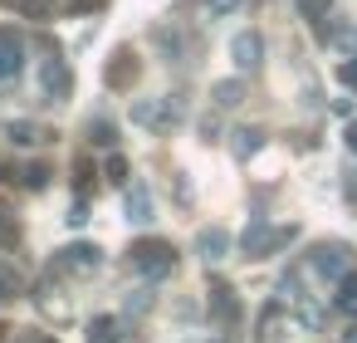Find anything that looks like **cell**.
<instances>
[{
    "label": "cell",
    "instance_id": "cell-29",
    "mask_svg": "<svg viewBox=\"0 0 357 343\" xmlns=\"http://www.w3.org/2000/svg\"><path fill=\"white\" fill-rule=\"evenodd\" d=\"M0 338H6V323H0Z\"/></svg>",
    "mask_w": 357,
    "mask_h": 343
},
{
    "label": "cell",
    "instance_id": "cell-10",
    "mask_svg": "<svg viewBox=\"0 0 357 343\" xmlns=\"http://www.w3.org/2000/svg\"><path fill=\"white\" fill-rule=\"evenodd\" d=\"M333 309H337L342 319H357V270H347V275L337 279V294H333Z\"/></svg>",
    "mask_w": 357,
    "mask_h": 343
},
{
    "label": "cell",
    "instance_id": "cell-26",
    "mask_svg": "<svg viewBox=\"0 0 357 343\" xmlns=\"http://www.w3.org/2000/svg\"><path fill=\"white\" fill-rule=\"evenodd\" d=\"M64 221H69V226H84V221H89V206H84V201H79V206H69V216H64Z\"/></svg>",
    "mask_w": 357,
    "mask_h": 343
},
{
    "label": "cell",
    "instance_id": "cell-28",
    "mask_svg": "<svg viewBox=\"0 0 357 343\" xmlns=\"http://www.w3.org/2000/svg\"><path fill=\"white\" fill-rule=\"evenodd\" d=\"M342 343H357V323H352V328H347V333H342Z\"/></svg>",
    "mask_w": 357,
    "mask_h": 343
},
{
    "label": "cell",
    "instance_id": "cell-7",
    "mask_svg": "<svg viewBox=\"0 0 357 343\" xmlns=\"http://www.w3.org/2000/svg\"><path fill=\"white\" fill-rule=\"evenodd\" d=\"M98 265H103V255H98V245H89V240H79V245L59 250V270H79V275H93Z\"/></svg>",
    "mask_w": 357,
    "mask_h": 343
},
{
    "label": "cell",
    "instance_id": "cell-12",
    "mask_svg": "<svg viewBox=\"0 0 357 343\" xmlns=\"http://www.w3.org/2000/svg\"><path fill=\"white\" fill-rule=\"evenodd\" d=\"M20 245V221L10 206H0V250H15Z\"/></svg>",
    "mask_w": 357,
    "mask_h": 343
},
{
    "label": "cell",
    "instance_id": "cell-9",
    "mask_svg": "<svg viewBox=\"0 0 357 343\" xmlns=\"http://www.w3.org/2000/svg\"><path fill=\"white\" fill-rule=\"evenodd\" d=\"M289 235H294V231H269L264 221H255V226H250V235H245V255H250V260H259V255H264V245H284Z\"/></svg>",
    "mask_w": 357,
    "mask_h": 343
},
{
    "label": "cell",
    "instance_id": "cell-3",
    "mask_svg": "<svg viewBox=\"0 0 357 343\" xmlns=\"http://www.w3.org/2000/svg\"><path fill=\"white\" fill-rule=\"evenodd\" d=\"M132 123L137 128H152V133H167L172 123H176V98H137L132 103Z\"/></svg>",
    "mask_w": 357,
    "mask_h": 343
},
{
    "label": "cell",
    "instance_id": "cell-11",
    "mask_svg": "<svg viewBox=\"0 0 357 343\" xmlns=\"http://www.w3.org/2000/svg\"><path fill=\"white\" fill-rule=\"evenodd\" d=\"M89 343H123V323L108 319V314H98V319L89 323Z\"/></svg>",
    "mask_w": 357,
    "mask_h": 343
},
{
    "label": "cell",
    "instance_id": "cell-14",
    "mask_svg": "<svg viewBox=\"0 0 357 343\" xmlns=\"http://www.w3.org/2000/svg\"><path fill=\"white\" fill-rule=\"evenodd\" d=\"M196 250H201L206 260H220V255L230 250V240H225L220 231H201V240H196Z\"/></svg>",
    "mask_w": 357,
    "mask_h": 343
},
{
    "label": "cell",
    "instance_id": "cell-18",
    "mask_svg": "<svg viewBox=\"0 0 357 343\" xmlns=\"http://www.w3.org/2000/svg\"><path fill=\"white\" fill-rule=\"evenodd\" d=\"M15 6H20L25 15H40V20H50V15H54V0H15Z\"/></svg>",
    "mask_w": 357,
    "mask_h": 343
},
{
    "label": "cell",
    "instance_id": "cell-22",
    "mask_svg": "<svg viewBox=\"0 0 357 343\" xmlns=\"http://www.w3.org/2000/svg\"><path fill=\"white\" fill-rule=\"evenodd\" d=\"M6 133L15 138V143H35L40 133H35V123H6Z\"/></svg>",
    "mask_w": 357,
    "mask_h": 343
},
{
    "label": "cell",
    "instance_id": "cell-21",
    "mask_svg": "<svg viewBox=\"0 0 357 343\" xmlns=\"http://www.w3.org/2000/svg\"><path fill=\"white\" fill-rule=\"evenodd\" d=\"M108 182H113V187H123V182H128V157H118V152L108 157Z\"/></svg>",
    "mask_w": 357,
    "mask_h": 343
},
{
    "label": "cell",
    "instance_id": "cell-2",
    "mask_svg": "<svg viewBox=\"0 0 357 343\" xmlns=\"http://www.w3.org/2000/svg\"><path fill=\"white\" fill-rule=\"evenodd\" d=\"M40 89H45L50 103H64V98L74 94V74H69V64H64L59 54L40 59Z\"/></svg>",
    "mask_w": 357,
    "mask_h": 343
},
{
    "label": "cell",
    "instance_id": "cell-20",
    "mask_svg": "<svg viewBox=\"0 0 357 343\" xmlns=\"http://www.w3.org/2000/svg\"><path fill=\"white\" fill-rule=\"evenodd\" d=\"M298 10H303L308 20H328V15H333V6H328V0H298Z\"/></svg>",
    "mask_w": 357,
    "mask_h": 343
},
{
    "label": "cell",
    "instance_id": "cell-8",
    "mask_svg": "<svg viewBox=\"0 0 357 343\" xmlns=\"http://www.w3.org/2000/svg\"><path fill=\"white\" fill-rule=\"evenodd\" d=\"M123 211H128V221H132V226H147V221H152V187L132 182V187H128V196H123Z\"/></svg>",
    "mask_w": 357,
    "mask_h": 343
},
{
    "label": "cell",
    "instance_id": "cell-19",
    "mask_svg": "<svg viewBox=\"0 0 357 343\" xmlns=\"http://www.w3.org/2000/svg\"><path fill=\"white\" fill-rule=\"evenodd\" d=\"M20 294V279H15V270H6V265H0V304H6V299H15Z\"/></svg>",
    "mask_w": 357,
    "mask_h": 343
},
{
    "label": "cell",
    "instance_id": "cell-13",
    "mask_svg": "<svg viewBox=\"0 0 357 343\" xmlns=\"http://www.w3.org/2000/svg\"><path fill=\"white\" fill-rule=\"evenodd\" d=\"M259 147H264V133L259 128H240L235 133V157H255Z\"/></svg>",
    "mask_w": 357,
    "mask_h": 343
},
{
    "label": "cell",
    "instance_id": "cell-24",
    "mask_svg": "<svg viewBox=\"0 0 357 343\" xmlns=\"http://www.w3.org/2000/svg\"><path fill=\"white\" fill-rule=\"evenodd\" d=\"M45 182H50V167H40V162H35V167H25V187H35V191H40Z\"/></svg>",
    "mask_w": 357,
    "mask_h": 343
},
{
    "label": "cell",
    "instance_id": "cell-1",
    "mask_svg": "<svg viewBox=\"0 0 357 343\" xmlns=\"http://www.w3.org/2000/svg\"><path fill=\"white\" fill-rule=\"evenodd\" d=\"M132 265H137V275H147V279H167V275L176 270V250H172L167 240H142V245H132Z\"/></svg>",
    "mask_w": 357,
    "mask_h": 343
},
{
    "label": "cell",
    "instance_id": "cell-17",
    "mask_svg": "<svg viewBox=\"0 0 357 343\" xmlns=\"http://www.w3.org/2000/svg\"><path fill=\"white\" fill-rule=\"evenodd\" d=\"M240 98H245V89H240V84H230V79H225V84H215V103H220V108H235Z\"/></svg>",
    "mask_w": 357,
    "mask_h": 343
},
{
    "label": "cell",
    "instance_id": "cell-25",
    "mask_svg": "<svg viewBox=\"0 0 357 343\" xmlns=\"http://www.w3.org/2000/svg\"><path fill=\"white\" fill-rule=\"evenodd\" d=\"M113 138H118V133H113V128H108V123H93V143H103V147H108V143H113Z\"/></svg>",
    "mask_w": 357,
    "mask_h": 343
},
{
    "label": "cell",
    "instance_id": "cell-4",
    "mask_svg": "<svg viewBox=\"0 0 357 343\" xmlns=\"http://www.w3.org/2000/svg\"><path fill=\"white\" fill-rule=\"evenodd\" d=\"M347 270H352V250H347V245H333V240H328V245L313 250V275H323V279L337 284Z\"/></svg>",
    "mask_w": 357,
    "mask_h": 343
},
{
    "label": "cell",
    "instance_id": "cell-27",
    "mask_svg": "<svg viewBox=\"0 0 357 343\" xmlns=\"http://www.w3.org/2000/svg\"><path fill=\"white\" fill-rule=\"evenodd\" d=\"M69 6H74V10H93V6H98V0H69Z\"/></svg>",
    "mask_w": 357,
    "mask_h": 343
},
{
    "label": "cell",
    "instance_id": "cell-16",
    "mask_svg": "<svg viewBox=\"0 0 357 343\" xmlns=\"http://www.w3.org/2000/svg\"><path fill=\"white\" fill-rule=\"evenodd\" d=\"M118 59H123V64H118V69H108V84H118V89H123V84H132V79H137V59H132V54H118Z\"/></svg>",
    "mask_w": 357,
    "mask_h": 343
},
{
    "label": "cell",
    "instance_id": "cell-23",
    "mask_svg": "<svg viewBox=\"0 0 357 343\" xmlns=\"http://www.w3.org/2000/svg\"><path fill=\"white\" fill-rule=\"evenodd\" d=\"M337 79H342V89H357V54L337 64Z\"/></svg>",
    "mask_w": 357,
    "mask_h": 343
},
{
    "label": "cell",
    "instance_id": "cell-6",
    "mask_svg": "<svg viewBox=\"0 0 357 343\" xmlns=\"http://www.w3.org/2000/svg\"><path fill=\"white\" fill-rule=\"evenodd\" d=\"M20 69H25V40L15 30H0V84L15 79Z\"/></svg>",
    "mask_w": 357,
    "mask_h": 343
},
{
    "label": "cell",
    "instance_id": "cell-5",
    "mask_svg": "<svg viewBox=\"0 0 357 343\" xmlns=\"http://www.w3.org/2000/svg\"><path fill=\"white\" fill-rule=\"evenodd\" d=\"M230 59H235V69H240V74H255V69H259V59H264V40H259L255 30H240V35L230 40Z\"/></svg>",
    "mask_w": 357,
    "mask_h": 343
},
{
    "label": "cell",
    "instance_id": "cell-15",
    "mask_svg": "<svg viewBox=\"0 0 357 343\" xmlns=\"http://www.w3.org/2000/svg\"><path fill=\"white\" fill-rule=\"evenodd\" d=\"M245 6V0H201V10H206V20H225V15H235Z\"/></svg>",
    "mask_w": 357,
    "mask_h": 343
}]
</instances>
